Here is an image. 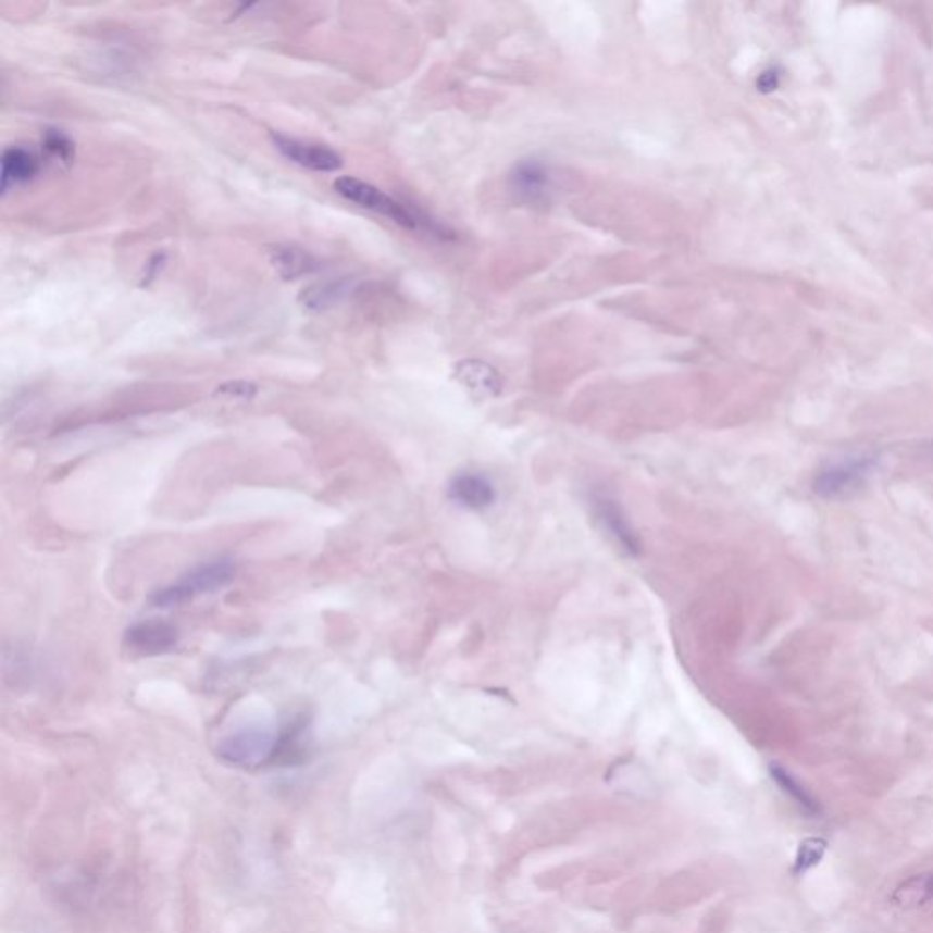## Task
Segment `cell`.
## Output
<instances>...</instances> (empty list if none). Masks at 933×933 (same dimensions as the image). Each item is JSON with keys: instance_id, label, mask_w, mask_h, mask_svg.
Here are the masks:
<instances>
[{"instance_id": "1", "label": "cell", "mask_w": 933, "mask_h": 933, "mask_svg": "<svg viewBox=\"0 0 933 933\" xmlns=\"http://www.w3.org/2000/svg\"><path fill=\"white\" fill-rule=\"evenodd\" d=\"M334 190L344 197V199L350 201V203L358 204L361 209L372 210L376 214L385 215L388 220L398 223L403 228H409V231H431L433 234H439V236H444L445 234L444 228L436 225L434 221L423 217L422 214H418V212L409 209L406 204L399 203L394 197L387 196L385 191L380 190L376 186L358 179V177H350V175L338 177V179L334 181Z\"/></svg>"}, {"instance_id": "2", "label": "cell", "mask_w": 933, "mask_h": 933, "mask_svg": "<svg viewBox=\"0 0 933 933\" xmlns=\"http://www.w3.org/2000/svg\"><path fill=\"white\" fill-rule=\"evenodd\" d=\"M875 452L844 456L822 467L813 478V493L822 500H846L870 482L879 467Z\"/></svg>"}, {"instance_id": "3", "label": "cell", "mask_w": 933, "mask_h": 933, "mask_svg": "<svg viewBox=\"0 0 933 933\" xmlns=\"http://www.w3.org/2000/svg\"><path fill=\"white\" fill-rule=\"evenodd\" d=\"M234 574H236L234 562L228 558H220L214 562L197 565L190 573L181 576L175 584L156 590L150 600L156 608H175L203 593H212L225 587L234 580Z\"/></svg>"}, {"instance_id": "4", "label": "cell", "mask_w": 933, "mask_h": 933, "mask_svg": "<svg viewBox=\"0 0 933 933\" xmlns=\"http://www.w3.org/2000/svg\"><path fill=\"white\" fill-rule=\"evenodd\" d=\"M277 733L263 727H247L226 737L217 748L221 759L241 768L272 764L276 755Z\"/></svg>"}, {"instance_id": "5", "label": "cell", "mask_w": 933, "mask_h": 933, "mask_svg": "<svg viewBox=\"0 0 933 933\" xmlns=\"http://www.w3.org/2000/svg\"><path fill=\"white\" fill-rule=\"evenodd\" d=\"M271 141L283 158L312 172H336L344 166V158L325 145L301 141L276 132L271 134Z\"/></svg>"}, {"instance_id": "6", "label": "cell", "mask_w": 933, "mask_h": 933, "mask_svg": "<svg viewBox=\"0 0 933 933\" xmlns=\"http://www.w3.org/2000/svg\"><path fill=\"white\" fill-rule=\"evenodd\" d=\"M124 644L134 652L156 657L174 651L179 644V631L163 620H147L126 630Z\"/></svg>"}, {"instance_id": "7", "label": "cell", "mask_w": 933, "mask_h": 933, "mask_svg": "<svg viewBox=\"0 0 933 933\" xmlns=\"http://www.w3.org/2000/svg\"><path fill=\"white\" fill-rule=\"evenodd\" d=\"M593 507H595L596 520L602 523L609 535L619 542L622 549L631 552V555H636L640 546H638L636 535L619 503L613 498H609L608 495H595L593 496Z\"/></svg>"}, {"instance_id": "8", "label": "cell", "mask_w": 933, "mask_h": 933, "mask_svg": "<svg viewBox=\"0 0 933 933\" xmlns=\"http://www.w3.org/2000/svg\"><path fill=\"white\" fill-rule=\"evenodd\" d=\"M512 190L528 203H540L549 196L551 190V177L546 164L528 159L517 164L511 174Z\"/></svg>"}, {"instance_id": "9", "label": "cell", "mask_w": 933, "mask_h": 933, "mask_svg": "<svg viewBox=\"0 0 933 933\" xmlns=\"http://www.w3.org/2000/svg\"><path fill=\"white\" fill-rule=\"evenodd\" d=\"M449 498L465 509L480 511L495 501V487L489 480L476 473L458 474L449 485Z\"/></svg>"}, {"instance_id": "10", "label": "cell", "mask_w": 933, "mask_h": 933, "mask_svg": "<svg viewBox=\"0 0 933 933\" xmlns=\"http://www.w3.org/2000/svg\"><path fill=\"white\" fill-rule=\"evenodd\" d=\"M2 170H0V188L7 194L13 186L24 185L34 179L39 172V159L32 150L23 147H12L2 153Z\"/></svg>"}, {"instance_id": "11", "label": "cell", "mask_w": 933, "mask_h": 933, "mask_svg": "<svg viewBox=\"0 0 933 933\" xmlns=\"http://www.w3.org/2000/svg\"><path fill=\"white\" fill-rule=\"evenodd\" d=\"M271 263L276 269L277 274L287 282L309 276L320 266L318 259L312 253L307 252L303 248L290 247V245L272 247Z\"/></svg>"}, {"instance_id": "12", "label": "cell", "mask_w": 933, "mask_h": 933, "mask_svg": "<svg viewBox=\"0 0 933 933\" xmlns=\"http://www.w3.org/2000/svg\"><path fill=\"white\" fill-rule=\"evenodd\" d=\"M892 905L900 910H916L933 903V872L919 873L906 879L890 897Z\"/></svg>"}, {"instance_id": "13", "label": "cell", "mask_w": 933, "mask_h": 933, "mask_svg": "<svg viewBox=\"0 0 933 933\" xmlns=\"http://www.w3.org/2000/svg\"><path fill=\"white\" fill-rule=\"evenodd\" d=\"M771 776L775 779L776 784L781 786L782 792L786 793L787 797L792 798L793 803L805 811L806 816H821V805L808 789H806L789 771L784 770L782 766L771 764Z\"/></svg>"}, {"instance_id": "14", "label": "cell", "mask_w": 933, "mask_h": 933, "mask_svg": "<svg viewBox=\"0 0 933 933\" xmlns=\"http://www.w3.org/2000/svg\"><path fill=\"white\" fill-rule=\"evenodd\" d=\"M826 841L821 837H810L803 841L797 849L793 873L803 875V873L810 872L811 868H816L821 862L822 857L826 854Z\"/></svg>"}, {"instance_id": "15", "label": "cell", "mask_w": 933, "mask_h": 933, "mask_svg": "<svg viewBox=\"0 0 933 933\" xmlns=\"http://www.w3.org/2000/svg\"><path fill=\"white\" fill-rule=\"evenodd\" d=\"M344 294V283L332 282L304 290L303 298L301 299H303V303L307 309L320 310L325 309V307L334 303V301H338Z\"/></svg>"}, {"instance_id": "16", "label": "cell", "mask_w": 933, "mask_h": 933, "mask_svg": "<svg viewBox=\"0 0 933 933\" xmlns=\"http://www.w3.org/2000/svg\"><path fill=\"white\" fill-rule=\"evenodd\" d=\"M45 148L53 158L70 163L75 156L74 142L59 129H48L45 134Z\"/></svg>"}, {"instance_id": "17", "label": "cell", "mask_w": 933, "mask_h": 933, "mask_svg": "<svg viewBox=\"0 0 933 933\" xmlns=\"http://www.w3.org/2000/svg\"><path fill=\"white\" fill-rule=\"evenodd\" d=\"M258 388L253 383L248 382H228L217 388V394L228 396V398L250 399L256 396Z\"/></svg>"}, {"instance_id": "18", "label": "cell", "mask_w": 933, "mask_h": 933, "mask_svg": "<svg viewBox=\"0 0 933 933\" xmlns=\"http://www.w3.org/2000/svg\"><path fill=\"white\" fill-rule=\"evenodd\" d=\"M932 456H933V447H932Z\"/></svg>"}]
</instances>
